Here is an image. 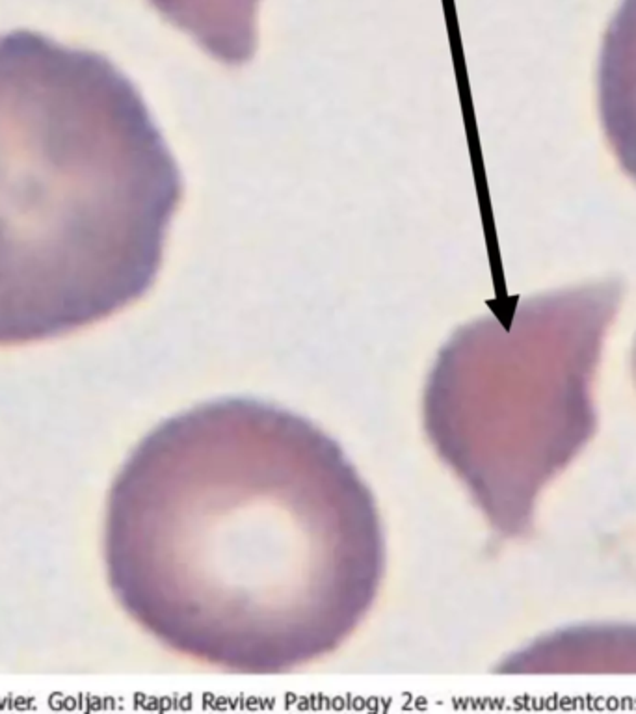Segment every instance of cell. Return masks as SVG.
<instances>
[{
  "instance_id": "cell-5",
  "label": "cell",
  "mask_w": 636,
  "mask_h": 714,
  "mask_svg": "<svg viewBox=\"0 0 636 714\" xmlns=\"http://www.w3.org/2000/svg\"><path fill=\"white\" fill-rule=\"evenodd\" d=\"M633 366H635V373H636V341H635V348H633Z\"/></svg>"
},
{
  "instance_id": "cell-4",
  "label": "cell",
  "mask_w": 636,
  "mask_h": 714,
  "mask_svg": "<svg viewBox=\"0 0 636 714\" xmlns=\"http://www.w3.org/2000/svg\"><path fill=\"white\" fill-rule=\"evenodd\" d=\"M597 99L612 153L636 181V0H622L606 28L597 69Z\"/></svg>"
},
{
  "instance_id": "cell-3",
  "label": "cell",
  "mask_w": 636,
  "mask_h": 714,
  "mask_svg": "<svg viewBox=\"0 0 636 714\" xmlns=\"http://www.w3.org/2000/svg\"><path fill=\"white\" fill-rule=\"evenodd\" d=\"M622 287L590 283L519 301L447 342L424 426L495 530L519 536L539 489L592 434V379Z\"/></svg>"
},
{
  "instance_id": "cell-1",
  "label": "cell",
  "mask_w": 636,
  "mask_h": 714,
  "mask_svg": "<svg viewBox=\"0 0 636 714\" xmlns=\"http://www.w3.org/2000/svg\"><path fill=\"white\" fill-rule=\"evenodd\" d=\"M104 555L143 629L239 673L333 653L386 566L376 501L343 448L250 398L196 406L136 446L110 489Z\"/></svg>"
},
{
  "instance_id": "cell-2",
  "label": "cell",
  "mask_w": 636,
  "mask_h": 714,
  "mask_svg": "<svg viewBox=\"0 0 636 714\" xmlns=\"http://www.w3.org/2000/svg\"><path fill=\"white\" fill-rule=\"evenodd\" d=\"M181 192L143 99L106 56L0 34V346L141 298Z\"/></svg>"
}]
</instances>
